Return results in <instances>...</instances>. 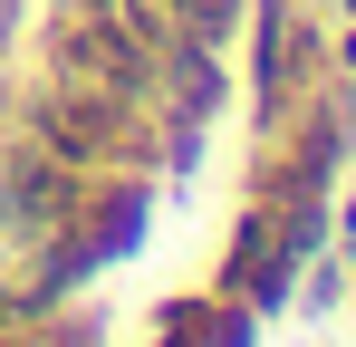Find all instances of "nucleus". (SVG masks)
Instances as JSON below:
<instances>
[{
	"mask_svg": "<svg viewBox=\"0 0 356 347\" xmlns=\"http://www.w3.org/2000/svg\"><path fill=\"white\" fill-rule=\"evenodd\" d=\"M164 347H250L241 309H164Z\"/></svg>",
	"mask_w": 356,
	"mask_h": 347,
	"instance_id": "2",
	"label": "nucleus"
},
{
	"mask_svg": "<svg viewBox=\"0 0 356 347\" xmlns=\"http://www.w3.org/2000/svg\"><path fill=\"white\" fill-rule=\"evenodd\" d=\"M145 20H154V29H174V39L222 49V39L241 29V0H145Z\"/></svg>",
	"mask_w": 356,
	"mask_h": 347,
	"instance_id": "1",
	"label": "nucleus"
},
{
	"mask_svg": "<svg viewBox=\"0 0 356 347\" xmlns=\"http://www.w3.org/2000/svg\"><path fill=\"white\" fill-rule=\"evenodd\" d=\"M0 39H19V0H0Z\"/></svg>",
	"mask_w": 356,
	"mask_h": 347,
	"instance_id": "3",
	"label": "nucleus"
}]
</instances>
